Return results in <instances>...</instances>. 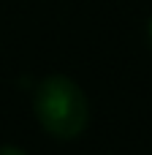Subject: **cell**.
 <instances>
[{
	"label": "cell",
	"mask_w": 152,
	"mask_h": 155,
	"mask_svg": "<svg viewBox=\"0 0 152 155\" xmlns=\"http://www.w3.org/2000/svg\"><path fill=\"white\" fill-rule=\"evenodd\" d=\"M147 38H150V44H152V19H150V25H147Z\"/></svg>",
	"instance_id": "3"
},
{
	"label": "cell",
	"mask_w": 152,
	"mask_h": 155,
	"mask_svg": "<svg viewBox=\"0 0 152 155\" xmlns=\"http://www.w3.org/2000/svg\"><path fill=\"white\" fill-rule=\"evenodd\" d=\"M33 112L38 125L54 139H76L87 131L90 104L84 90L65 74H49L35 84Z\"/></svg>",
	"instance_id": "1"
},
{
	"label": "cell",
	"mask_w": 152,
	"mask_h": 155,
	"mask_svg": "<svg viewBox=\"0 0 152 155\" xmlns=\"http://www.w3.org/2000/svg\"><path fill=\"white\" fill-rule=\"evenodd\" d=\"M0 155H27L22 147H16V144H3L0 147Z\"/></svg>",
	"instance_id": "2"
}]
</instances>
